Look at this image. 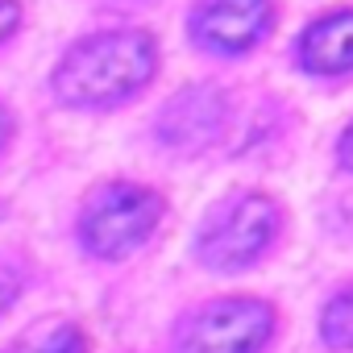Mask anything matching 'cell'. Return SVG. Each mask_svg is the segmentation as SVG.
Instances as JSON below:
<instances>
[{
	"mask_svg": "<svg viewBox=\"0 0 353 353\" xmlns=\"http://www.w3.org/2000/svg\"><path fill=\"white\" fill-rule=\"evenodd\" d=\"M13 26H17V5L13 0H0V38H5Z\"/></svg>",
	"mask_w": 353,
	"mask_h": 353,
	"instance_id": "cell-11",
	"label": "cell"
},
{
	"mask_svg": "<svg viewBox=\"0 0 353 353\" xmlns=\"http://www.w3.org/2000/svg\"><path fill=\"white\" fill-rule=\"evenodd\" d=\"M13 353H88V341L75 324H42Z\"/></svg>",
	"mask_w": 353,
	"mask_h": 353,
	"instance_id": "cell-8",
	"label": "cell"
},
{
	"mask_svg": "<svg viewBox=\"0 0 353 353\" xmlns=\"http://www.w3.org/2000/svg\"><path fill=\"white\" fill-rule=\"evenodd\" d=\"M9 133H13V121H9V112H5V108H0V145L9 141Z\"/></svg>",
	"mask_w": 353,
	"mask_h": 353,
	"instance_id": "cell-13",
	"label": "cell"
},
{
	"mask_svg": "<svg viewBox=\"0 0 353 353\" xmlns=\"http://www.w3.org/2000/svg\"><path fill=\"white\" fill-rule=\"evenodd\" d=\"M154 75V42L137 30H117L79 42L54 71L67 104H112L133 96Z\"/></svg>",
	"mask_w": 353,
	"mask_h": 353,
	"instance_id": "cell-1",
	"label": "cell"
},
{
	"mask_svg": "<svg viewBox=\"0 0 353 353\" xmlns=\"http://www.w3.org/2000/svg\"><path fill=\"white\" fill-rule=\"evenodd\" d=\"M299 63L312 75L353 71V9H336V13L312 21L299 38Z\"/></svg>",
	"mask_w": 353,
	"mask_h": 353,
	"instance_id": "cell-7",
	"label": "cell"
},
{
	"mask_svg": "<svg viewBox=\"0 0 353 353\" xmlns=\"http://www.w3.org/2000/svg\"><path fill=\"white\" fill-rule=\"evenodd\" d=\"M162 216V200L150 188L137 183H112L100 188L79 221V237L100 258H121L133 245H141Z\"/></svg>",
	"mask_w": 353,
	"mask_h": 353,
	"instance_id": "cell-2",
	"label": "cell"
},
{
	"mask_svg": "<svg viewBox=\"0 0 353 353\" xmlns=\"http://www.w3.org/2000/svg\"><path fill=\"white\" fill-rule=\"evenodd\" d=\"M270 26V0H204L196 13V38L212 50H250Z\"/></svg>",
	"mask_w": 353,
	"mask_h": 353,
	"instance_id": "cell-6",
	"label": "cell"
},
{
	"mask_svg": "<svg viewBox=\"0 0 353 353\" xmlns=\"http://www.w3.org/2000/svg\"><path fill=\"white\" fill-rule=\"evenodd\" d=\"M270 332L274 312L262 299H216L183 324L179 353H258Z\"/></svg>",
	"mask_w": 353,
	"mask_h": 353,
	"instance_id": "cell-4",
	"label": "cell"
},
{
	"mask_svg": "<svg viewBox=\"0 0 353 353\" xmlns=\"http://www.w3.org/2000/svg\"><path fill=\"white\" fill-rule=\"evenodd\" d=\"M336 158H341V166H345V170H353V125L345 129V137H341V150H336Z\"/></svg>",
	"mask_w": 353,
	"mask_h": 353,
	"instance_id": "cell-12",
	"label": "cell"
},
{
	"mask_svg": "<svg viewBox=\"0 0 353 353\" xmlns=\"http://www.w3.org/2000/svg\"><path fill=\"white\" fill-rule=\"evenodd\" d=\"M279 208L266 196H241L225 204L200 233V258L216 270H237L262 258V250L274 241Z\"/></svg>",
	"mask_w": 353,
	"mask_h": 353,
	"instance_id": "cell-3",
	"label": "cell"
},
{
	"mask_svg": "<svg viewBox=\"0 0 353 353\" xmlns=\"http://www.w3.org/2000/svg\"><path fill=\"white\" fill-rule=\"evenodd\" d=\"M225 96L216 88H188L158 117V137L174 150H204L225 129Z\"/></svg>",
	"mask_w": 353,
	"mask_h": 353,
	"instance_id": "cell-5",
	"label": "cell"
},
{
	"mask_svg": "<svg viewBox=\"0 0 353 353\" xmlns=\"http://www.w3.org/2000/svg\"><path fill=\"white\" fill-rule=\"evenodd\" d=\"M320 332L332 349H353V287L336 291L320 316Z\"/></svg>",
	"mask_w": 353,
	"mask_h": 353,
	"instance_id": "cell-9",
	"label": "cell"
},
{
	"mask_svg": "<svg viewBox=\"0 0 353 353\" xmlns=\"http://www.w3.org/2000/svg\"><path fill=\"white\" fill-rule=\"evenodd\" d=\"M21 295V270H13V266H0V312H5L13 299Z\"/></svg>",
	"mask_w": 353,
	"mask_h": 353,
	"instance_id": "cell-10",
	"label": "cell"
}]
</instances>
